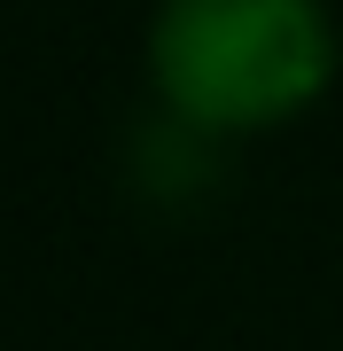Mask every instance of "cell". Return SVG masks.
Segmentation results:
<instances>
[{
  "label": "cell",
  "instance_id": "cell-1",
  "mask_svg": "<svg viewBox=\"0 0 343 351\" xmlns=\"http://www.w3.org/2000/svg\"><path fill=\"white\" fill-rule=\"evenodd\" d=\"M335 16L320 0H164L149 24V86L172 125L250 141L335 86Z\"/></svg>",
  "mask_w": 343,
  "mask_h": 351
}]
</instances>
